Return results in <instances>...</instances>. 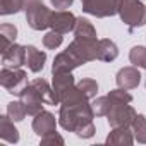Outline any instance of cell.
<instances>
[{"label":"cell","mask_w":146,"mask_h":146,"mask_svg":"<svg viewBox=\"0 0 146 146\" xmlns=\"http://www.w3.org/2000/svg\"><path fill=\"white\" fill-rule=\"evenodd\" d=\"M76 88V83H74V76L72 72H60V74H55L53 76V90L58 96V102L65 100Z\"/></svg>","instance_id":"13"},{"label":"cell","mask_w":146,"mask_h":146,"mask_svg":"<svg viewBox=\"0 0 146 146\" xmlns=\"http://www.w3.org/2000/svg\"><path fill=\"white\" fill-rule=\"evenodd\" d=\"M33 131H35L40 137L48 136V134H52V132H57V120H55V115L50 113V112L41 110L38 115H35Z\"/></svg>","instance_id":"12"},{"label":"cell","mask_w":146,"mask_h":146,"mask_svg":"<svg viewBox=\"0 0 146 146\" xmlns=\"http://www.w3.org/2000/svg\"><path fill=\"white\" fill-rule=\"evenodd\" d=\"M81 64L72 57L67 50L58 53L55 58H53V64H52V74H60V72H72L76 67H79Z\"/></svg>","instance_id":"14"},{"label":"cell","mask_w":146,"mask_h":146,"mask_svg":"<svg viewBox=\"0 0 146 146\" xmlns=\"http://www.w3.org/2000/svg\"><path fill=\"white\" fill-rule=\"evenodd\" d=\"M7 115H9L14 122H21V120H24V117L28 115L24 103H23L21 100H19V102H11V103L7 105Z\"/></svg>","instance_id":"23"},{"label":"cell","mask_w":146,"mask_h":146,"mask_svg":"<svg viewBox=\"0 0 146 146\" xmlns=\"http://www.w3.org/2000/svg\"><path fill=\"white\" fill-rule=\"evenodd\" d=\"M83 11L95 17H110L119 12L120 0H81Z\"/></svg>","instance_id":"7"},{"label":"cell","mask_w":146,"mask_h":146,"mask_svg":"<svg viewBox=\"0 0 146 146\" xmlns=\"http://www.w3.org/2000/svg\"><path fill=\"white\" fill-rule=\"evenodd\" d=\"M0 137L7 143H17L19 141V131L14 125V120L9 115L0 117Z\"/></svg>","instance_id":"16"},{"label":"cell","mask_w":146,"mask_h":146,"mask_svg":"<svg viewBox=\"0 0 146 146\" xmlns=\"http://www.w3.org/2000/svg\"><path fill=\"white\" fill-rule=\"evenodd\" d=\"M129 60L132 65L146 69V46H134L129 53Z\"/></svg>","instance_id":"25"},{"label":"cell","mask_w":146,"mask_h":146,"mask_svg":"<svg viewBox=\"0 0 146 146\" xmlns=\"http://www.w3.org/2000/svg\"><path fill=\"white\" fill-rule=\"evenodd\" d=\"M107 143L131 146L134 143V134L129 131V127H112V132L107 136Z\"/></svg>","instance_id":"18"},{"label":"cell","mask_w":146,"mask_h":146,"mask_svg":"<svg viewBox=\"0 0 146 146\" xmlns=\"http://www.w3.org/2000/svg\"><path fill=\"white\" fill-rule=\"evenodd\" d=\"M93 117L95 112L93 107L90 105V98L76 84L74 91L60 102L58 124L69 132H76L79 137L90 139L95 136Z\"/></svg>","instance_id":"1"},{"label":"cell","mask_w":146,"mask_h":146,"mask_svg":"<svg viewBox=\"0 0 146 146\" xmlns=\"http://www.w3.org/2000/svg\"><path fill=\"white\" fill-rule=\"evenodd\" d=\"M67 52L74 57L81 65L91 60H98V40L96 38H74Z\"/></svg>","instance_id":"4"},{"label":"cell","mask_w":146,"mask_h":146,"mask_svg":"<svg viewBox=\"0 0 146 146\" xmlns=\"http://www.w3.org/2000/svg\"><path fill=\"white\" fill-rule=\"evenodd\" d=\"M119 57V48L112 40H98V60L113 62Z\"/></svg>","instance_id":"19"},{"label":"cell","mask_w":146,"mask_h":146,"mask_svg":"<svg viewBox=\"0 0 146 146\" xmlns=\"http://www.w3.org/2000/svg\"><path fill=\"white\" fill-rule=\"evenodd\" d=\"M117 14L131 31L146 24V5L143 0H120Z\"/></svg>","instance_id":"3"},{"label":"cell","mask_w":146,"mask_h":146,"mask_svg":"<svg viewBox=\"0 0 146 146\" xmlns=\"http://www.w3.org/2000/svg\"><path fill=\"white\" fill-rule=\"evenodd\" d=\"M74 36L76 38H96V29L88 19L78 17L76 26H74Z\"/></svg>","instance_id":"21"},{"label":"cell","mask_w":146,"mask_h":146,"mask_svg":"<svg viewBox=\"0 0 146 146\" xmlns=\"http://www.w3.org/2000/svg\"><path fill=\"white\" fill-rule=\"evenodd\" d=\"M52 5L58 11H64V9H69L72 4H74V0H50Z\"/></svg>","instance_id":"30"},{"label":"cell","mask_w":146,"mask_h":146,"mask_svg":"<svg viewBox=\"0 0 146 146\" xmlns=\"http://www.w3.org/2000/svg\"><path fill=\"white\" fill-rule=\"evenodd\" d=\"M136 115L137 113L131 107V103H115V102H110V110L107 113V120H108L110 127H131Z\"/></svg>","instance_id":"5"},{"label":"cell","mask_w":146,"mask_h":146,"mask_svg":"<svg viewBox=\"0 0 146 146\" xmlns=\"http://www.w3.org/2000/svg\"><path fill=\"white\" fill-rule=\"evenodd\" d=\"M76 21L78 17L72 14V12H67V11H57L53 12L52 16V21H50V28L60 35H65L69 31H74V26H76Z\"/></svg>","instance_id":"10"},{"label":"cell","mask_w":146,"mask_h":146,"mask_svg":"<svg viewBox=\"0 0 146 146\" xmlns=\"http://www.w3.org/2000/svg\"><path fill=\"white\" fill-rule=\"evenodd\" d=\"M78 88H79V90L90 98V100L96 98V93H98V83H96L95 79H91V78L81 79V81L78 83Z\"/></svg>","instance_id":"26"},{"label":"cell","mask_w":146,"mask_h":146,"mask_svg":"<svg viewBox=\"0 0 146 146\" xmlns=\"http://www.w3.org/2000/svg\"><path fill=\"white\" fill-rule=\"evenodd\" d=\"M41 144L43 146H48V144H58V146H62L64 144V137L60 134H57V132H52V134L41 137Z\"/></svg>","instance_id":"29"},{"label":"cell","mask_w":146,"mask_h":146,"mask_svg":"<svg viewBox=\"0 0 146 146\" xmlns=\"http://www.w3.org/2000/svg\"><path fill=\"white\" fill-rule=\"evenodd\" d=\"M0 84L7 90V93L19 96V93L28 84V74L23 69L2 67V70H0Z\"/></svg>","instance_id":"6"},{"label":"cell","mask_w":146,"mask_h":146,"mask_svg":"<svg viewBox=\"0 0 146 146\" xmlns=\"http://www.w3.org/2000/svg\"><path fill=\"white\" fill-rule=\"evenodd\" d=\"M45 62H46V53H45V52L38 50V48L33 46V45H28V46H26V65L29 67L31 72H40V70H43Z\"/></svg>","instance_id":"15"},{"label":"cell","mask_w":146,"mask_h":146,"mask_svg":"<svg viewBox=\"0 0 146 146\" xmlns=\"http://www.w3.org/2000/svg\"><path fill=\"white\" fill-rule=\"evenodd\" d=\"M24 12L28 26L35 31H41L50 28V21L53 12L41 2V0H24Z\"/></svg>","instance_id":"2"},{"label":"cell","mask_w":146,"mask_h":146,"mask_svg":"<svg viewBox=\"0 0 146 146\" xmlns=\"http://www.w3.org/2000/svg\"><path fill=\"white\" fill-rule=\"evenodd\" d=\"M31 84L40 91L45 105H58L60 103L58 96H57V93L53 90V86H50L48 81H45V79H35V81H31Z\"/></svg>","instance_id":"17"},{"label":"cell","mask_w":146,"mask_h":146,"mask_svg":"<svg viewBox=\"0 0 146 146\" xmlns=\"http://www.w3.org/2000/svg\"><path fill=\"white\" fill-rule=\"evenodd\" d=\"M19 100L24 103V107H26V112H28V115H38L41 110H43V98H41V95H40V91L31 84V83H28L26 84V88L19 93Z\"/></svg>","instance_id":"8"},{"label":"cell","mask_w":146,"mask_h":146,"mask_svg":"<svg viewBox=\"0 0 146 146\" xmlns=\"http://www.w3.org/2000/svg\"><path fill=\"white\" fill-rule=\"evenodd\" d=\"M62 41H64V36H62L60 33L53 31V29L43 36V45H45V48H48V50H55V48H58V46L62 45Z\"/></svg>","instance_id":"27"},{"label":"cell","mask_w":146,"mask_h":146,"mask_svg":"<svg viewBox=\"0 0 146 146\" xmlns=\"http://www.w3.org/2000/svg\"><path fill=\"white\" fill-rule=\"evenodd\" d=\"M26 64V46L23 45H11L7 50L2 52V65L11 69H19Z\"/></svg>","instance_id":"9"},{"label":"cell","mask_w":146,"mask_h":146,"mask_svg":"<svg viewBox=\"0 0 146 146\" xmlns=\"http://www.w3.org/2000/svg\"><path fill=\"white\" fill-rule=\"evenodd\" d=\"M115 83L119 88H124V90H134L139 86L141 83V74L136 65H129V67H122L117 76H115Z\"/></svg>","instance_id":"11"},{"label":"cell","mask_w":146,"mask_h":146,"mask_svg":"<svg viewBox=\"0 0 146 146\" xmlns=\"http://www.w3.org/2000/svg\"><path fill=\"white\" fill-rule=\"evenodd\" d=\"M0 38H2V48H0V52L7 50L11 45L16 43V38H17V28L14 24H2L0 26Z\"/></svg>","instance_id":"20"},{"label":"cell","mask_w":146,"mask_h":146,"mask_svg":"<svg viewBox=\"0 0 146 146\" xmlns=\"http://www.w3.org/2000/svg\"><path fill=\"white\" fill-rule=\"evenodd\" d=\"M24 9V0H0V14L11 16Z\"/></svg>","instance_id":"24"},{"label":"cell","mask_w":146,"mask_h":146,"mask_svg":"<svg viewBox=\"0 0 146 146\" xmlns=\"http://www.w3.org/2000/svg\"><path fill=\"white\" fill-rule=\"evenodd\" d=\"M91 107H93V112L96 117H107V113L110 110V100H108V96H100L93 102Z\"/></svg>","instance_id":"28"},{"label":"cell","mask_w":146,"mask_h":146,"mask_svg":"<svg viewBox=\"0 0 146 146\" xmlns=\"http://www.w3.org/2000/svg\"><path fill=\"white\" fill-rule=\"evenodd\" d=\"M132 134H134V139H137V143H143L146 144V117L137 113L132 120Z\"/></svg>","instance_id":"22"}]
</instances>
